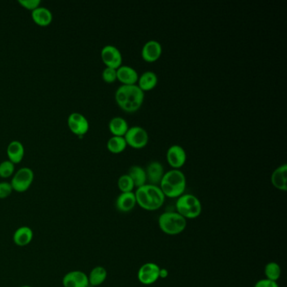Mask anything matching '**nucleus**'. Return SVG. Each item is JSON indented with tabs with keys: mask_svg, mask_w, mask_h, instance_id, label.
<instances>
[{
	"mask_svg": "<svg viewBox=\"0 0 287 287\" xmlns=\"http://www.w3.org/2000/svg\"><path fill=\"white\" fill-rule=\"evenodd\" d=\"M159 187L165 197L179 198L186 188V178L181 170L173 169L164 173Z\"/></svg>",
	"mask_w": 287,
	"mask_h": 287,
	"instance_id": "obj_3",
	"label": "nucleus"
},
{
	"mask_svg": "<svg viewBox=\"0 0 287 287\" xmlns=\"http://www.w3.org/2000/svg\"><path fill=\"white\" fill-rule=\"evenodd\" d=\"M124 137L127 145H130L135 149H141L146 146L149 139V133L146 129L139 126L129 127Z\"/></svg>",
	"mask_w": 287,
	"mask_h": 287,
	"instance_id": "obj_7",
	"label": "nucleus"
},
{
	"mask_svg": "<svg viewBox=\"0 0 287 287\" xmlns=\"http://www.w3.org/2000/svg\"><path fill=\"white\" fill-rule=\"evenodd\" d=\"M7 154L9 160L11 161L13 163H19L21 162L24 158L25 149L23 144L19 141H10L7 148Z\"/></svg>",
	"mask_w": 287,
	"mask_h": 287,
	"instance_id": "obj_20",
	"label": "nucleus"
},
{
	"mask_svg": "<svg viewBox=\"0 0 287 287\" xmlns=\"http://www.w3.org/2000/svg\"><path fill=\"white\" fill-rule=\"evenodd\" d=\"M168 275H169V271L166 269L160 268V271H159V278L161 279H165V278L168 277Z\"/></svg>",
	"mask_w": 287,
	"mask_h": 287,
	"instance_id": "obj_33",
	"label": "nucleus"
},
{
	"mask_svg": "<svg viewBox=\"0 0 287 287\" xmlns=\"http://www.w3.org/2000/svg\"><path fill=\"white\" fill-rule=\"evenodd\" d=\"M31 18L36 24L41 27H46L53 21V14L47 8L39 6L36 10L31 11Z\"/></svg>",
	"mask_w": 287,
	"mask_h": 287,
	"instance_id": "obj_19",
	"label": "nucleus"
},
{
	"mask_svg": "<svg viewBox=\"0 0 287 287\" xmlns=\"http://www.w3.org/2000/svg\"><path fill=\"white\" fill-rule=\"evenodd\" d=\"M13 190L12 185L9 182H0V199L8 198L10 195L12 194Z\"/></svg>",
	"mask_w": 287,
	"mask_h": 287,
	"instance_id": "obj_30",
	"label": "nucleus"
},
{
	"mask_svg": "<svg viewBox=\"0 0 287 287\" xmlns=\"http://www.w3.org/2000/svg\"><path fill=\"white\" fill-rule=\"evenodd\" d=\"M287 165L285 163L279 166L273 171L271 175V183L276 189L286 192L287 189Z\"/></svg>",
	"mask_w": 287,
	"mask_h": 287,
	"instance_id": "obj_18",
	"label": "nucleus"
},
{
	"mask_svg": "<svg viewBox=\"0 0 287 287\" xmlns=\"http://www.w3.org/2000/svg\"><path fill=\"white\" fill-rule=\"evenodd\" d=\"M102 78L106 83H114L117 79V74L116 69L112 67H106L102 72Z\"/></svg>",
	"mask_w": 287,
	"mask_h": 287,
	"instance_id": "obj_29",
	"label": "nucleus"
},
{
	"mask_svg": "<svg viewBox=\"0 0 287 287\" xmlns=\"http://www.w3.org/2000/svg\"><path fill=\"white\" fill-rule=\"evenodd\" d=\"M136 205V199L133 192L121 193L115 201V207L117 211L122 213H128L135 208Z\"/></svg>",
	"mask_w": 287,
	"mask_h": 287,
	"instance_id": "obj_15",
	"label": "nucleus"
},
{
	"mask_svg": "<svg viewBox=\"0 0 287 287\" xmlns=\"http://www.w3.org/2000/svg\"><path fill=\"white\" fill-rule=\"evenodd\" d=\"M147 180L149 184L158 185L164 175V169L160 162L157 160L151 161L146 169Z\"/></svg>",
	"mask_w": 287,
	"mask_h": 287,
	"instance_id": "obj_14",
	"label": "nucleus"
},
{
	"mask_svg": "<svg viewBox=\"0 0 287 287\" xmlns=\"http://www.w3.org/2000/svg\"><path fill=\"white\" fill-rule=\"evenodd\" d=\"M134 183L135 187L139 188L147 184L146 170L139 165H132L130 168L128 174Z\"/></svg>",
	"mask_w": 287,
	"mask_h": 287,
	"instance_id": "obj_24",
	"label": "nucleus"
},
{
	"mask_svg": "<svg viewBox=\"0 0 287 287\" xmlns=\"http://www.w3.org/2000/svg\"><path fill=\"white\" fill-rule=\"evenodd\" d=\"M88 287H93V286H91V285H89V286H88Z\"/></svg>",
	"mask_w": 287,
	"mask_h": 287,
	"instance_id": "obj_35",
	"label": "nucleus"
},
{
	"mask_svg": "<svg viewBox=\"0 0 287 287\" xmlns=\"http://www.w3.org/2000/svg\"><path fill=\"white\" fill-rule=\"evenodd\" d=\"M15 163L11 161L5 160L0 163V177L3 179H7L14 175L15 173Z\"/></svg>",
	"mask_w": 287,
	"mask_h": 287,
	"instance_id": "obj_28",
	"label": "nucleus"
},
{
	"mask_svg": "<svg viewBox=\"0 0 287 287\" xmlns=\"http://www.w3.org/2000/svg\"><path fill=\"white\" fill-rule=\"evenodd\" d=\"M162 51L163 48L159 41L150 40L147 41L141 48V57L147 62H155L160 58Z\"/></svg>",
	"mask_w": 287,
	"mask_h": 287,
	"instance_id": "obj_13",
	"label": "nucleus"
},
{
	"mask_svg": "<svg viewBox=\"0 0 287 287\" xmlns=\"http://www.w3.org/2000/svg\"><path fill=\"white\" fill-rule=\"evenodd\" d=\"M33 170L28 167H23L17 170L15 175H13L10 184L12 185L13 190L18 193H23L30 189L33 183Z\"/></svg>",
	"mask_w": 287,
	"mask_h": 287,
	"instance_id": "obj_6",
	"label": "nucleus"
},
{
	"mask_svg": "<svg viewBox=\"0 0 287 287\" xmlns=\"http://www.w3.org/2000/svg\"><path fill=\"white\" fill-rule=\"evenodd\" d=\"M139 87L142 91H149L154 89L158 84V76L153 71H146L142 73L138 78Z\"/></svg>",
	"mask_w": 287,
	"mask_h": 287,
	"instance_id": "obj_21",
	"label": "nucleus"
},
{
	"mask_svg": "<svg viewBox=\"0 0 287 287\" xmlns=\"http://www.w3.org/2000/svg\"><path fill=\"white\" fill-rule=\"evenodd\" d=\"M101 58L106 67L117 69L122 66V55L121 51L113 45H106L101 50Z\"/></svg>",
	"mask_w": 287,
	"mask_h": 287,
	"instance_id": "obj_9",
	"label": "nucleus"
},
{
	"mask_svg": "<svg viewBox=\"0 0 287 287\" xmlns=\"http://www.w3.org/2000/svg\"><path fill=\"white\" fill-rule=\"evenodd\" d=\"M89 285L96 287L102 285L107 278V271L103 266H98L93 267L88 275Z\"/></svg>",
	"mask_w": 287,
	"mask_h": 287,
	"instance_id": "obj_22",
	"label": "nucleus"
},
{
	"mask_svg": "<svg viewBox=\"0 0 287 287\" xmlns=\"http://www.w3.org/2000/svg\"><path fill=\"white\" fill-rule=\"evenodd\" d=\"M62 283L63 287H88L89 285L88 275L82 271H72L65 274Z\"/></svg>",
	"mask_w": 287,
	"mask_h": 287,
	"instance_id": "obj_11",
	"label": "nucleus"
},
{
	"mask_svg": "<svg viewBox=\"0 0 287 287\" xmlns=\"http://www.w3.org/2000/svg\"><path fill=\"white\" fill-rule=\"evenodd\" d=\"M129 128L127 120L121 116H115L109 122V129L113 136H124Z\"/></svg>",
	"mask_w": 287,
	"mask_h": 287,
	"instance_id": "obj_23",
	"label": "nucleus"
},
{
	"mask_svg": "<svg viewBox=\"0 0 287 287\" xmlns=\"http://www.w3.org/2000/svg\"><path fill=\"white\" fill-rule=\"evenodd\" d=\"M265 275L266 279L276 281L280 279L281 275V269L279 264L275 262H270L265 267Z\"/></svg>",
	"mask_w": 287,
	"mask_h": 287,
	"instance_id": "obj_26",
	"label": "nucleus"
},
{
	"mask_svg": "<svg viewBox=\"0 0 287 287\" xmlns=\"http://www.w3.org/2000/svg\"><path fill=\"white\" fill-rule=\"evenodd\" d=\"M136 204L146 211H157L163 206L165 196L160 187L154 184H146L139 187L135 192Z\"/></svg>",
	"mask_w": 287,
	"mask_h": 287,
	"instance_id": "obj_2",
	"label": "nucleus"
},
{
	"mask_svg": "<svg viewBox=\"0 0 287 287\" xmlns=\"http://www.w3.org/2000/svg\"><path fill=\"white\" fill-rule=\"evenodd\" d=\"M254 287H279L276 281L268 280V279H262L255 283Z\"/></svg>",
	"mask_w": 287,
	"mask_h": 287,
	"instance_id": "obj_32",
	"label": "nucleus"
},
{
	"mask_svg": "<svg viewBox=\"0 0 287 287\" xmlns=\"http://www.w3.org/2000/svg\"><path fill=\"white\" fill-rule=\"evenodd\" d=\"M127 144L124 136H112L107 141V149L114 153H122L127 148Z\"/></svg>",
	"mask_w": 287,
	"mask_h": 287,
	"instance_id": "obj_25",
	"label": "nucleus"
},
{
	"mask_svg": "<svg viewBox=\"0 0 287 287\" xmlns=\"http://www.w3.org/2000/svg\"><path fill=\"white\" fill-rule=\"evenodd\" d=\"M67 125L73 133L82 136L89 131V121L81 113L74 112L67 118Z\"/></svg>",
	"mask_w": 287,
	"mask_h": 287,
	"instance_id": "obj_10",
	"label": "nucleus"
},
{
	"mask_svg": "<svg viewBox=\"0 0 287 287\" xmlns=\"http://www.w3.org/2000/svg\"><path fill=\"white\" fill-rule=\"evenodd\" d=\"M176 211L185 219H195L201 215L202 211L201 202L196 196L183 194L176 201Z\"/></svg>",
	"mask_w": 287,
	"mask_h": 287,
	"instance_id": "obj_5",
	"label": "nucleus"
},
{
	"mask_svg": "<svg viewBox=\"0 0 287 287\" xmlns=\"http://www.w3.org/2000/svg\"><path fill=\"white\" fill-rule=\"evenodd\" d=\"M117 79L123 84H136L138 81L139 75L134 67L128 65H122L116 69Z\"/></svg>",
	"mask_w": 287,
	"mask_h": 287,
	"instance_id": "obj_17",
	"label": "nucleus"
},
{
	"mask_svg": "<svg viewBox=\"0 0 287 287\" xmlns=\"http://www.w3.org/2000/svg\"><path fill=\"white\" fill-rule=\"evenodd\" d=\"M158 226L163 233L175 236L185 230L187 220L177 211H168L161 214L158 218Z\"/></svg>",
	"mask_w": 287,
	"mask_h": 287,
	"instance_id": "obj_4",
	"label": "nucleus"
},
{
	"mask_svg": "<svg viewBox=\"0 0 287 287\" xmlns=\"http://www.w3.org/2000/svg\"><path fill=\"white\" fill-rule=\"evenodd\" d=\"M19 287H32V286H31V285H22V286H19Z\"/></svg>",
	"mask_w": 287,
	"mask_h": 287,
	"instance_id": "obj_34",
	"label": "nucleus"
},
{
	"mask_svg": "<svg viewBox=\"0 0 287 287\" xmlns=\"http://www.w3.org/2000/svg\"><path fill=\"white\" fill-rule=\"evenodd\" d=\"M118 188L122 193L126 192H132L135 188V184L132 181V178L129 175H122L118 180Z\"/></svg>",
	"mask_w": 287,
	"mask_h": 287,
	"instance_id": "obj_27",
	"label": "nucleus"
},
{
	"mask_svg": "<svg viewBox=\"0 0 287 287\" xmlns=\"http://www.w3.org/2000/svg\"><path fill=\"white\" fill-rule=\"evenodd\" d=\"M34 232L31 227L22 226L15 230L13 234V241L18 247L28 246L33 240Z\"/></svg>",
	"mask_w": 287,
	"mask_h": 287,
	"instance_id": "obj_16",
	"label": "nucleus"
},
{
	"mask_svg": "<svg viewBox=\"0 0 287 287\" xmlns=\"http://www.w3.org/2000/svg\"><path fill=\"white\" fill-rule=\"evenodd\" d=\"M160 267L155 263L144 264L139 269L137 279L144 285H153L159 279Z\"/></svg>",
	"mask_w": 287,
	"mask_h": 287,
	"instance_id": "obj_8",
	"label": "nucleus"
},
{
	"mask_svg": "<svg viewBox=\"0 0 287 287\" xmlns=\"http://www.w3.org/2000/svg\"><path fill=\"white\" fill-rule=\"evenodd\" d=\"M144 91L136 84H122L115 93L116 103L127 112H134L139 110L144 103Z\"/></svg>",
	"mask_w": 287,
	"mask_h": 287,
	"instance_id": "obj_1",
	"label": "nucleus"
},
{
	"mask_svg": "<svg viewBox=\"0 0 287 287\" xmlns=\"http://www.w3.org/2000/svg\"><path fill=\"white\" fill-rule=\"evenodd\" d=\"M166 157L170 165L174 169L179 170L180 167L184 165L186 161V152L183 147L175 144L168 149Z\"/></svg>",
	"mask_w": 287,
	"mask_h": 287,
	"instance_id": "obj_12",
	"label": "nucleus"
},
{
	"mask_svg": "<svg viewBox=\"0 0 287 287\" xmlns=\"http://www.w3.org/2000/svg\"><path fill=\"white\" fill-rule=\"evenodd\" d=\"M19 3L23 7L32 11L40 6L41 0H19Z\"/></svg>",
	"mask_w": 287,
	"mask_h": 287,
	"instance_id": "obj_31",
	"label": "nucleus"
}]
</instances>
